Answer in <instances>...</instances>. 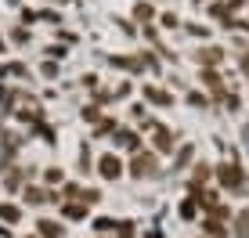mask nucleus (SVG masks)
Returning a JSON list of instances; mask_svg holds the SVG:
<instances>
[{"label":"nucleus","mask_w":249,"mask_h":238,"mask_svg":"<svg viewBox=\"0 0 249 238\" xmlns=\"http://www.w3.org/2000/svg\"><path fill=\"white\" fill-rule=\"evenodd\" d=\"M228 4H231V11H235V7H242V4H246V0H228Z\"/></svg>","instance_id":"obj_1"}]
</instances>
